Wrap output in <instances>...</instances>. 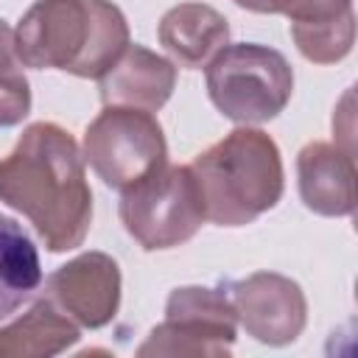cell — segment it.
I'll return each instance as SVG.
<instances>
[{"mask_svg":"<svg viewBox=\"0 0 358 358\" xmlns=\"http://www.w3.org/2000/svg\"><path fill=\"white\" fill-rule=\"evenodd\" d=\"M0 201L34 224L48 252L81 246L92 224V190L76 137L53 120L25 126L0 159Z\"/></svg>","mask_w":358,"mask_h":358,"instance_id":"6da1fadb","label":"cell"},{"mask_svg":"<svg viewBox=\"0 0 358 358\" xmlns=\"http://www.w3.org/2000/svg\"><path fill=\"white\" fill-rule=\"evenodd\" d=\"M14 42L25 67L98 81L131 39L112 0H36L20 17Z\"/></svg>","mask_w":358,"mask_h":358,"instance_id":"7a4b0ae2","label":"cell"},{"mask_svg":"<svg viewBox=\"0 0 358 358\" xmlns=\"http://www.w3.org/2000/svg\"><path fill=\"white\" fill-rule=\"evenodd\" d=\"M190 171L196 176L204 215L218 227H246L274 210L285 190L277 143L257 126H238L201 151Z\"/></svg>","mask_w":358,"mask_h":358,"instance_id":"3957f363","label":"cell"},{"mask_svg":"<svg viewBox=\"0 0 358 358\" xmlns=\"http://www.w3.org/2000/svg\"><path fill=\"white\" fill-rule=\"evenodd\" d=\"M204 84L213 106L238 126L274 120L294 95V70L288 59L257 42L224 45L204 67Z\"/></svg>","mask_w":358,"mask_h":358,"instance_id":"277c9868","label":"cell"},{"mask_svg":"<svg viewBox=\"0 0 358 358\" xmlns=\"http://www.w3.org/2000/svg\"><path fill=\"white\" fill-rule=\"evenodd\" d=\"M117 215L123 229L145 249L162 252L187 243L207 221L190 165H162L120 193Z\"/></svg>","mask_w":358,"mask_h":358,"instance_id":"5b68a950","label":"cell"},{"mask_svg":"<svg viewBox=\"0 0 358 358\" xmlns=\"http://www.w3.org/2000/svg\"><path fill=\"white\" fill-rule=\"evenodd\" d=\"M84 162L112 190H129L168 162V143L154 112L103 106L84 131Z\"/></svg>","mask_w":358,"mask_h":358,"instance_id":"8992f818","label":"cell"},{"mask_svg":"<svg viewBox=\"0 0 358 358\" xmlns=\"http://www.w3.org/2000/svg\"><path fill=\"white\" fill-rule=\"evenodd\" d=\"M238 319L224 288L182 285L165 302V319L137 347L140 358H227L232 352Z\"/></svg>","mask_w":358,"mask_h":358,"instance_id":"52a82bcc","label":"cell"},{"mask_svg":"<svg viewBox=\"0 0 358 358\" xmlns=\"http://www.w3.org/2000/svg\"><path fill=\"white\" fill-rule=\"evenodd\" d=\"M238 324L260 344L285 347L308 324V299L296 280L277 271H255L229 288Z\"/></svg>","mask_w":358,"mask_h":358,"instance_id":"ba28073f","label":"cell"},{"mask_svg":"<svg viewBox=\"0 0 358 358\" xmlns=\"http://www.w3.org/2000/svg\"><path fill=\"white\" fill-rule=\"evenodd\" d=\"M120 291V266L106 252H81L59 266L45 282V296L78 327L90 330L106 327L117 316Z\"/></svg>","mask_w":358,"mask_h":358,"instance_id":"9c48e42d","label":"cell"},{"mask_svg":"<svg viewBox=\"0 0 358 358\" xmlns=\"http://www.w3.org/2000/svg\"><path fill=\"white\" fill-rule=\"evenodd\" d=\"M296 185L302 204L324 218L355 210V157L336 143L310 140L296 154Z\"/></svg>","mask_w":358,"mask_h":358,"instance_id":"30bf717a","label":"cell"},{"mask_svg":"<svg viewBox=\"0 0 358 358\" xmlns=\"http://www.w3.org/2000/svg\"><path fill=\"white\" fill-rule=\"evenodd\" d=\"M176 87V64L143 45H131L98 78L103 106H131L159 112Z\"/></svg>","mask_w":358,"mask_h":358,"instance_id":"8fae6325","label":"cell"},{"mask_svg":"<svg viewBox=\"0 0 358 358\" xmlns=\"http://www.w3.org/2000/svg\"><path fill=\"white\" fill-rule=\"evenodd\" d=\"M157 36L173 64L199 70L229 45V22L207 3H179L162 14Z\"/></svg>","mask_w":358,"mask_h":358,"instance_id":"7c38bea8","label":"cell"},{"mask_svg":"<svg viewBox=\"0 0 358 358\" xmlns=\"http://www.w3.org/2000/svg\"><path fill=\"white\" fill-rule=\"evenodd\" d=\"M78 338V324L42 296L22 316L0 324V358H50L70 350Z\"/></svg>","mask_w":358,"mask_h":358,"instance_id":"4fadbf2b","label":"cell"},{"mask_svg":"<svg viewBox=\"0 0 358 358\" xmlns=\"http://www.w3.org/2000/svg\"><path fill=\"white\" fill-rule=\"evenodd\" d=\"M42 285V263L31 235L0 213V322L28 302Z\"/></svg>","mask_w":358,"mask_h":358,"instance_id":"5bb4252c","label":"cell"},{"mask_svg":"<svg viewBox=\"0 0 358 358\" xmlns=\"http://www.w3.org/2000/svg\"><path fill=\"white\" fill-rule=\"evenodd\" d=\"M31 112V84L17 56L14 28L0 17V126H17Z\"/></svg>","mask_w":358,"mask_h":358,"instance_id":"9a60e30c","label":"cell"},{"mask_svg":"<svg viewBox=\"0 0 358 358\" xmlns=\"http://www.w3.org/2000/svg\"><path fill=\"white\" fill-rule=\"evenodd\" d=\"M296 50L313 64H336L350 56L355 42V14L322 25H291Z\"/></svg>","mask_w":358,"mask_h":358,"instance_id":"2e32d148","label":"cell"},{"mask_svg":"<svg viewBox=\"0 0 358 358\" xmlns=\"http://www.w3.org/2000/svg\"><path fill=\"white\" fill-rule=\"evenodd\" d=\"M291 25H322L336 22L352 11V0H288L282 11Z\"/></svg>","mask_w":358,"mask_h":358,"instance_id":"e0dca14e","label":"cell"},{"mask_svg":"<svg viewBox=\"0 0 358 358\" xmlns=\"http://www.w3.org/2000/svg\"><path fill=\"white\" fill-rule=\"evenodd\" d=\"M232 3L255 14H282L288 6V0H232Z\"/></svg>","mask_w":358,"mask_h":358,"instance_id":"ac0fdd59","label":"cell"}]
</instances>
